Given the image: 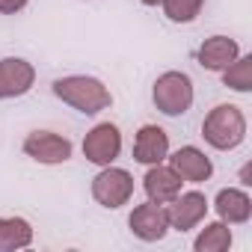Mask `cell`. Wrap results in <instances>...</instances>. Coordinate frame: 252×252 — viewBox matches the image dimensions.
<instances>
[{
  "label": "cell",
  "instance_id": "cell-1",
  "mask_svg": "<svg viewBox=\"0 0 252 252\" xmlns=\"http://www.w3.org/2000/svg\"><path fill=\"white\" fill-rule=\"evenodd\" d=\"M54 95L63 98L65 104H71L74 110L86 113V116H95L101 110L110 107V92L101 80L95 77H83V74H74V77H60L54 80Z\"/></svg>",
  "mask_w": 252,
  "mask_h": 252
},
{
  "label": "cell",
  "instance_id": "cell-2",
  "mask_svg": "<svg viewBox=\"0 0 252 252\" xmlns=\"http://www.w3.org/2000/svg\"><path fill=\"white\" fill-rule=\"evenodd\" d=\"M202 137L220 149V152H228V149H237L246 137V119L240 113V107L234 104H220L208 113V119L202 122Z\"/></svg>",
  "mask_w": 252,
  "mask_h": 252
},
{
  "label": "cell",
  "instance_id": "cell-3",
  "mask_svg": "<svg viewBox=\"0 0 252 252\" xmlns=\"http://www.w3.org/2000/svg\"><path fill=\"white\" fill-rule=\"evenodd\" d=\"M155 104L166 116H181L193 104V83L184 71H166L155 83Z\"/></svg>",
  "mask_w": 252,
  "mask_h": 252
},
{
  "label": "cell",
  "instance_id": "cell-4",
  "mask_svg": "<svg viewBox=\"0 0 252 252\" xmlns=\"http://www.w3.org/2000/svg\"><path fill=\"white\" fill-rule=\"evenodd\" d=\"M92 196L104 208H122L125 202L134 196V178H131V172L116 169V166L101 169L92 178Z\"/></svg>",
  "mask_w": 252,
  "mask_h": 252
},
{
  "label": "cell",
  "instance_id": "cell-5",
  "mask_svg": "<svg viewBox=\"0 0 252 252\" xmlns=\"http://www.w3.org/2000/svg\"><path fill=\"white\" fill-rule=\"evenodd\" d=\"M119 152H122V134H119L116 125H110V122L95 125V128L86 134V140H83L86 160H92L98 166H110L119 158Z\"/></svg>",
  "mask_w": 252,
  "mask_h": 252
},
{
  "label": "cell",
  "instance_id": "cell-6",
  "mask_svg": "<svg viewBox=\"0 0 252 252\" xmlns=\"http://www.w3.org/2000/svg\"><path fill=\"white\" fill-rule=\"evenodd\" d=\"M24 155L39 163H65L71 158V143L51 131H33L24 140Z\"/></svg>",
  "mask_w": 252,
  "mask_h": 252
},
{
  "label": "cell",
  "instance_id": "cell-7",
  "mask_svg": "<svg viewBox=\"0 0 252 252\" xmlns=\"http://www.w3.org/2000/svg\"><path fill=\"white\" fill-rule=\"evenodd\" d=\"M131 231L140 237V240H160L169 228V217H166V208L158 205V202H146V205H137L134 214H131Z\"/></svg>",
  "mask_w": 252,
  "mask_h": 252
},
{
  "label": "cell",
  "instance_id": "cell-8",
  "mask_svg": "<svg viewBox=\"0 0 252 252\" xmlns=\"http://www.w3.org/2000/svg\"><path fill=\"white\" fill-rule=\"evenodd\" d=\"M208 214V199L196 190L184 193V196H175L172 205L166 208V217H169V225L175 231H190L193 225H199V220Z\"/></svg>",
  "mask_w": 252,
  "mask_h": 252
},
{
  "label": "cell",
  "instance_id": "cell-9",
  "mask_svg": "<svg viewBox=\"0 0 252 252\" xmlns=\"http://www.w3.org/2000/svg\"><path fill=\"white\" fill-rule=\"evenodd\" d=\"M36 80V71L27 60H0V98H18L24 92H30Z\"/></svg>",
  "mask_w": 252,
  "mask_h": 252
},
{
  "label": "cell",
  "instance_id": "cell-10",
  "mask_svg": "<svg viewBox=\"0 0 252 252\" xmlns=\"http://www.w3.org/2000/svg\"><path fill=\"white\" fill-rule=\"evenodd\" d=\"M169 152V137L163 128L158 125H143L137 140H134V160L137 163H146V166H155L166 158Z\"/></svg>",
  "mask_w": 252,
  "mask_h": 252
},
{
  "label": "cell",
  "instance_id": "cell-11",
  "mask_svg": "<svg viewBox=\"0 0 252 252\" xmlns=\"http://www.w3.org/2000/svg\"><path fill=\"white\" fill-rule=\"evenodd\" d=\"M143 187H146V196H149L152 202L166 205V202H172V199L181 193V178L175 175L172 166H160V163H155V166L146 172Z\"/></svg>",
  "mask_w": 252,
  "mask_h": 252
},
{
  "label": "cell",
  "instance_id": "cell-12",
  "mask_svg": "<svg viewBox=\"0 0 252 252\" xmlns=\"http://www.w3.org/2000/svg\"><path fill=\"white\" fill-rule=\"evenodd\" d=\"M169 160H172L175 175H178V178H184V181H190V184L208 181V178H211V172H214L211 160H208L196 146H184V149H178Z\"/></svg>",
  "mask_w": 252,
  "mask_h": 252
},
{
  "label": "cell",
  "instance_id": "cell-13",
  "mask_svg": "<svg viewBox=\"0 0 252 252\" xmlns=\"http://www.w3.org/2000/svg\"><path fill=\"white\" fill-rule=\"evenodd\" d=\"M234 60H237V42L228 36H211L199 48V65L208 71H222Z\"/></svg>",
  "mask_w": 252,
  "mask_h": 252
},
{
  "label": "cell",
  "instance_id": "cell-14",
  "mask_svg": "<svg viewBox=\"0 0 252 252\" xmlns=\"http://www.w3.org/2000/svg\"><path fill=\"white\" fill-rule=\"evenodd\" d=\"M214 208H217L220 220H222V222H231V225L246 222V220L252 217V202H249V196H246L243 190H231V187L217 193Z\"/></svg>",
  "mask_w": 252,
  "mask_h": 252
},
{
  "label": "cell",
  "instance_id": "cell-15",
  "mask_svg": "<svg viewBox=\"0 0 252 252\" xmlns=\"http://www.w3.org/2000/svg\"><path fill=\"white\" fill-rule=\"evenodd\" d=\"M33 240V228L21 217H0V252L21 249Z\"/></svg>",
  "mask_w": 252,
  "mask_h": 252
},
{
  "label": "cell",
  "instance_id": "cell-16",
  "mask_svg": "<svg viewBox=\"0 0 252 252\" xmlns=\"http://www.w3.org/2000/svg\"><path fill=\"white\" fill-rule=\"evenodd\" d=\"M231 246V228L225 222H211L196 237V252H225Z\"/></svg>",
  "mask_w": 252,
  "mask_h": 252
},
{
  "label": "cell",
  "instance_id": "cell-17",
  "mask_svg": "<svg viewBox=\"0 0 252 252\" xmlns=\"http://www.w3.org/2000/svg\"><path fill=\"white\" fill-rule=\"evenodd\" d=\"M222 83L228 89H237V92H249L252 89V57H240L234 63H228L222 68Z\"/></svg>",
  "mask_w": 252,
  "mask_h": 252
},
{
  "label": "cell",
  "instance_id": "cell-18",
  "mask_svg": "<svg viewBox=\"0 0 252 252\" xmlns=\"http://www.w3.org/2000/svg\"><path fill=\"white\" fill-rule=\"evenodd\" d=\"M160 3H163V12H166L169 21L187 24V21H193V18L202 12V3H205V0H160Z\"/></svg>",
  "mask_w": 252,
  "mask_h": 252
},
{
  "label": "cell",
  "instance_id": "cell-19",
  "mask_svg": "<svg viewBox=\"0 0 252 252\" xmlns=\"http://www.w3.org/2000/svg\"><path fill=\"white\" fill-rule=\"evenodd\" d=\"M27 6V0H0V12L3 15H15Z\"/></svg>",
  "mask_w": 252,
  "mask_h": 252
},
{
  "label": "cell",
  "instance_id": "cell-20",
  "mask_svg": "<svg viewBox=\"0 0 252 252\" xmlns=\"http://www.w3.org/2000/svg\"><path fill=\"white\" fill-rule=\"evenodd\" d=\"M143 3H146V6H158V3H160V0H143Z\"/></svg>",
  "mask_w": 252,
  "mask_h": 252
}]
</instances>
